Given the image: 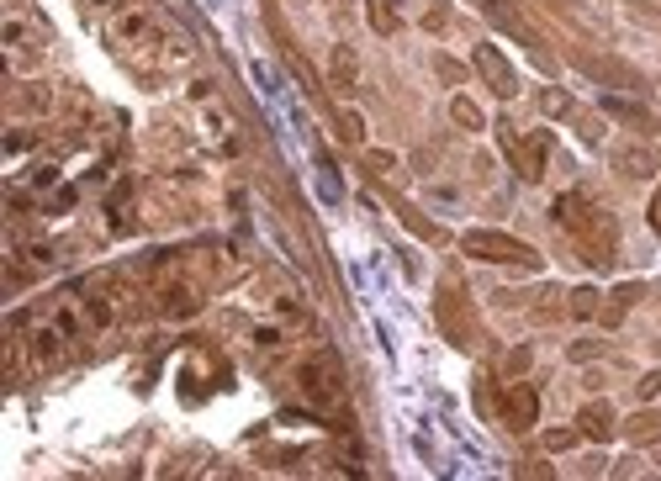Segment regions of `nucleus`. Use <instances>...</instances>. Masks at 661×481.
<instances>
[{
  "instance_id": "obj_2",
  "label": "nucleus",
  "mask_w": 661,
  "mask_h": 481,
  "mask_svg": "<svg viewBox=\"0 0 661 481\" xmlns=\"http://www.w3.org/2000/svg\"><path fill=\"white\" fill-rule=\"evenodd\" d=\"M477 64H481V74L492 80V91H498V95H513V69L498 59V48H492V43H481V48H477Z\"/></svg>"
},
{
  "instance_id": "obj_3",
  "label": "nucleus",
  "mask_w": 661,
  "mask_h": 481,
  "mask_svg": "<svg viewBox=\"0 0 661 481\" xmlns=\"http://www.w3.org/2000/svg\"><path fill=\"white\" fill-rule=\"evenodd\" d=\"M582 423H587V434H603V428H608V413H587Z\"/></svg>"
},
{
  "instance_id": "obj_1",
  "label": "nucleus",
  "mask_w": 661,
  "mask_h": 481,
  "mask_svg": "<svg viewBox=\"0 0 661 481\" xmlns=\"http://www.w3.org/2000/svg\"><path fill=\"white\" fill-rule=\"evenodd\" d=\"M466 249H471V254H481V260H518V265H535V254H529L524 243L498 239V233H471V239H466Z\"/></svg>"
}]
</instances>
